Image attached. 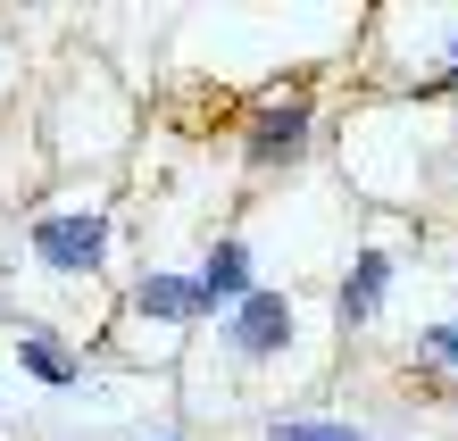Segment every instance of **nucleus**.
<instances>
[{
    "label": "nucleus",
    "instance_id": "nucleus-1",
    "mask_svg": "<svg viewBox=\"0 0 458 441\" xmlns=\"http://www.w3.org/2000/svg\"><path fill=\"white\" fill-rule=\"evenodd\" d=\"M317 142V92L309 84H284V92H267L250 108V125H242V167L250 175H284V167H301Z\"/></svg>",
    "mask_w": 458,
    "mask_h": 441
},
{
    "label": "nucleus",
    "instance_id": "nucleus-2",
    "mask_svg": "<svg viewBox=\"0 0 458 441\" xmlns=\"http://www.w3.org/2000/svg\"><path fill=\"white\" fill-rule=\"evenodd\" d=\"M292 334H301V300H292L284 284H259L233 317H217V342H225L233 367H276V358L292 350Z\"/></svg>",
    "mask_w": 458,
    "mask_h": 441
},
{
    "label": "nucleus",
    "instance_id": "nucleus-3",
    "mask_svg": "<svg viewBox=\"0 0 458 441\" xmlns=\"http://www.w3.org/2000/svg\"><path fill=\"white\" fill-rule=\"evenodd\" d=\"M25 242H34V259L50 275H100V267H109L117 225L100 208H42L34 225H25Z\"/></svg>",
    "mask_w": 458,
    "mask_h": 441
},
{
    "label": "nucleus",
    "instance_id": "nucleus-4",
    "mask_svg": "<svg viewBox=\"0 0 458 441\" xmlns=\"http://www.w3.org/2000/svg\"><path fill=\"white\" fill-rule=\"evenodd\" d=\"M392 275H400V259L384 250V242H367V250L342 267V292H334V317H342V334H367V325L384 317V300H392Z\"/></svg>",
    "mask_w": 458,
    "mask_h": 441
},
{
    "label": "nucleus",
    "instance_id": "nucleus-5",
    "mask_svg": "<svg viewBox=\"0 0 458 441\" xmlns=\"http://www.w3.org/2000/svg\"><path fill=\"white\" fill-rule=\"evenodd\" d=\"M125 309L133 325H158V334H183V325H200V275H175V267H150L142 284L125 292Z\"/></svg>",
    "mask_w": 458,
    "mask_h": 441
},
{
    "label": "nucleus",
    "instance_id": "nucleus-6",
    "mask_svg": "<svg viewBox=\"0 0 458 441\" xmlns=\"http://www.w3.org/2000/svg\"><path fill=\"white\" fill-rule=\"evenodd\" d=\"M250 292H259L250 242H242V233H217V242H208V259H200V309H208V317H233Z\"/></svg>",
    "mask_w": 458,
    "mask_h": 441
},
{
    "label": "nucleus",
    "instance_id": "nucleus-7",
    "mask_svg": "<svg viewBox=\"0 0 458 441\" xmlns=\"http://www.w3.org/2000/svg\"><path fill=\"white\" fill-rule=\"evenodd\" d=\"M17 367L34 375V383H50V392H75V383H84V358H75L67 342L34 334V325H25V334H17Z\"/></svg>",
    "mask_w": 458,
    "mask_h": 441
},
{
    "label": "nucleus",
    "instance_id": "nucleus-8",
    "mask_svg": "<svg viewBox=\"0 0 458 441\" xmlns=\"http://www.w3.org/2000/svg\"><path fill=\"white\" fill-rule=\"evenodd\" d=\"M267 441H375L359 417H326V408H292V417H267Z\"/></svg>",
    "mask_w": 458,
    "mask_h": 441
},
{
    "label": "nucleus",
    "instance_id": "nucleus-9",
    "mask_svg": "<svg viewBox=\"0 0 458 441\" xmlns=\"http://www.w3.org/2000/svg\"><path fill=\"white\" fill-rule=\"evenodd\" d=\"M409 358H417V367H425V375H458V309H450L442 325H425V334H417V350H409Z\"/></svg>",
    "mask_w": 458,
    "mask_h": 441
},
{
    "label": "nucleus",
    "instance_id": "nucleus-10",
    "mask_svg": "<svg viewBox=\"0 0 458 441\" xmlns=\"http://www.w3.org/2000/svg\"><path fill=\"white\" fill-rule=\"evenodd\" d=\"M0 400H9V392H0Z\"/></svg>",
    "mask_w": 458,
    "mask_h": 441
}]
</instances>
